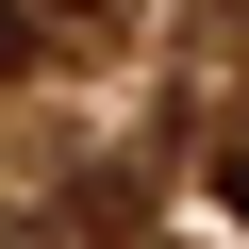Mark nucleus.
I'll return each mask as SVG.
<instances>
[{"instance_id":"1","label":"nucleus","mask_w":249,"mask_h":249,"mask_svg":"<svg viewBox=\"0 0 249 249\" xmlns=\"http://www.w3.org/2000/svg\"><path fill=\"white\" fill-rule=\"evenodd\" d=\"M116 17V0H0V67H50V50H83Z\"/></svg>"},{"instance_id":"2","label":"nucleus","mask_w":249,"mask_h":249,"mask_svg":"<svg viewBox=\"0 0 249 249\" xmlns=\"http://www.w3.org/2000/svg\"><path fill=\"white\" fill-rule=\"evenodd\" d=\"M216 199H232V216H249V150H232V166H216Z\"/></svg>"}]
</instances>
